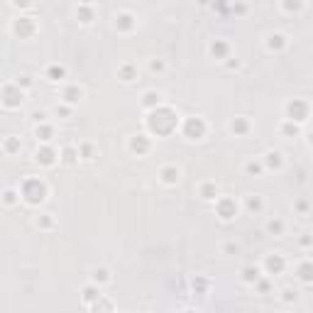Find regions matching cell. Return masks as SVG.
<instances>
[{"instance_id":"1","label":"cell","mask_w":313,"mask_h":313,"mask_svg":"<svg viewBox=\"0 0 313 313\" xmlns=\"http://www.w3.org/2000/svg\"><path fill=\"white\" fill-rule=\"evenodd\" d=\"M176 125H179V115L169 105H159L147 118V127H149L152 135H172L176 130Z\"/></svg>"},{"instance_id":"2","label":"cell","mask_w":313,"mask_h":313,"mask_svg":"<svg viewBox=\"0 0 313 313\" xmlns=\"http://www.w3.org/2000/svg\"><path fill=\"white\" fill-rule=\"evenodd\" d=\"M20 193H22V198H25L30 206H39V203L44 201V196H47V186H44L42 179L32 176V179H25V181H22Z\"/></svg>"},{"instance_id":"3","label":"cell","mask_w":313,"mask_h":313,"mask_svg":"<svg viewBox=\"0 0 313 313\" xmlns=\"http://www.w3.org/2000/svg\"><path fill=\"white\" fill-rule=\"evenodd\" d=\"M306 118H309V103H306V101L294 98V101H289V103H286V120H291V123L301 125Z\"/></svg>"},{"instance_id":"4","label":"cell","mask_w":313,"mask_h":313,"mask_svg":"<svg viewBox=\"0 0 313 313\" xmlns=\"http://www.w3.org/2000/svg\"><path fill=\"white\" fill-rule=\"evenodd\" d=\"M215 215H218L220 220H225V223L233 220V218L238 215V201H235V198H228V196H225V198H218V201H215Z\"/></svg>"},{"instance_id":"5","label":"cell","mask_w":313,"mask_h":313,"mask_svg":"<svg viewBox=\"0 0 313 313\" xmlns=\"http://www.w3.org/2000/svg\"><path fill=\"white\" fill-rule=\"evenodd\" d=\"M206 120L203 118H186V123L181 127V132H184V137L188 139H201L203 135H206Z\"/></svg>"},{"instance_id":"6","label":"cell","mask_w":313,"mask_h":313,"mask_svg":"<svg viewBox=\"0 0 313 313\" xmlns=\"http://www.w3.org/2000/svg\"><path fill=\"white\" fill-rule=\"evenodd\" d=\"M22 101H25V93H22V88H20L17 83L2 88V103H5L7 108H20Z\"/></svg>"},{"instance_id":"7","label":"cell","mask_w":313,"mask_h":313,"mask_svg":"<svg viewBox=\"0 0 313 313\" xmlns=\"http://www.w3.org/2000/svg\"><path fill=\"white\" fill-rule=\"evenodd\" d=\"M284 267H286V259H284L281 254H267V259H264V269H267L269 274H281Z\"/></svg>"},{"instance_id":"8","label":"cell","mask_w":313,"mask_h":313,"mask_svg":"<svg viewBox=\"0 0 313 313\" xmlns=\"http://www.w3.org/2000/svg\"><path fill=\"white\" fill-rule=\"evenodd\" d=\"M35 159H37V164H42V167H52V164L57 162V152H54L49 144H44V147H39V149H37Z\"/></svg>"},{"instance_id":"9","label":"cell","mask_w":313,"mask_h":313,"mask_svg":"<svg viewBox=\"0 0 313 313\" xmlns=\"http://www.w3.org/2000/svg\"><path fill=\"white\" fill-rule=\"evenodd\" d=\"M210 54L215 59H230V44L225 39H215V42H210Z\"/></svg>"},{"instance_id":"10","label":"cell","mask_w":313,"mask_h":313,"mask_svg":"<svg viewBox=\"0 0 313 313\" xmlns=\"http://www.w3.org/2000/svg\"><path fill=\"white\" fill-rule=\"evenodd\" d=\"M130 149L139 157V154H147L149 152V137L147 135H137V137H132L130 139Z\"/></svg>"},{"instance_id":"11","label":"cell","mask_w":313,"mask_h":313,"mask_svg":"<svg viewBox=\"0 0 313 313\" xmlns=\"http://www.w3.org/2000/svg\"><path fill=\"white\" fill-rule=\"evenodd\" d=\"M179 176H181V174H179V169H176V167H172V164H169V167H162V172H159V179H162L167 186L179 184Z\"/></svg>"},{"instance_id":"12","label":"cell","mask_w":313,"mask_h":313,"mask_svg":"<svg viewBox=\"0 0 313 313\" xmlns=\"http://www.w3.org/2000/svg\"><path fill=\"white\" fill-rule=\"evenodd\" d=\"M101 299H103V294H101V286H96V284H88V286H83V301H86L88 306H96Z\"/></svg>"},{"instance_id":"13","label":"cell","mask_w":313,"mask_h":313,"mask_svg":"<svg viewBox=\"0 0 313 313\" xmlns=\"http://www.w3.org/2000/svg\"><path fill=\"white\" fill-rule=\"evenodd\" d=\"M62 98H64V103H66V105H76V103L83 98V91H81L78 86H66V88H64V93H62Z\"/></svg>"},{"instance_id":"14","label":"cell","mask_w":313,"mask_h":313,"mask_svg":"<svg viewBox=\"0 0 313 313\" xmlns=\"http://www.w3.org/2000/svg\"><path fill=\"white\" fill-rule=\"evenodd\" d=\"M159 105H162V96H159L157 91H147V93L142 96V108H147L149 113L157 110Z\"/></svg>"},{"instance_id":"15","label":"cell","mask_w":313,"mask_h":313,"mask_svg":"<svg viewBox=\"0 0 313 313\" xmlns=\"http://www.w3.org/2000/svg\"><path fill=\"white\" fill-rule=\"evenodd\" d=\"M296 277L304 281V284H313V262H301L299 269H296Z\"/></svg>"},{"instance_id":"16","label":"cell","mask_w":313,"mask_h":313,"mask_svg":"<svg viewBox=\"0 0 313 313\" xmlns=\"http://www.w3.org/2000/svg\"><path fill=\"white\" fill-rule=\"evenodd\" d=\"M281 164H284V159H281V152H267L264 154V167L267 169H272V172H277V169H281Z\"/></svg>"},{"instance_id":"17","label":"cell","mask_w":313,"mask_h":313,"mask_svg":"<svg viewBox=\"0 0 313 313\" xmlns=\"http://www.w3.org/2000/svg\"><path fill=\"white\" fill-rule=\"evenodd\" d=\"M230 130H233L238 137H245V135L252 130V125H250V120H247V118H243V115H240V118H235V120L230 123Z\"/></svg>"},{"instance_id":"18","label":"cell","mask_w":313,"mask_h":313,"mask_svg":"<svg viewBox=\"0 0 313 313\" xmlns=\"http://www.w3.org/2000/svg\"><path fill=\"white\" fill-rule=\"evenodd\" d=\"M115 27H118L120 32H130V30L135 27V17H132L130 12H120V15L115 17Z\"/></svg>"},{"instance_id":"19","label":"cell","mask_w":313,"mask_h":313,"mask_svg":"<svg viewBox=\"0 0 313 313\" xmlns=\"http://www.w3.org/2000/svg\"><path fill=\"white\" fill-rule=\"evenodd\" d=\"M15 32H17L20 37H30V35L35 32L32 20H30V17H20V22H15Z\"/></svg>"},{"instance_id":"20","label":"cell","mask_w":313,"mask_h":313,"mask_svg":"<svg viewBox=\"0 0 313 313\" xmlns=\"http://www.w3.org/2000/svg\"><path fill=\"white\" fill-rule=\"evenodd\" d=\"M118 78L125 81V83H132V81L137 78V69H135L132 64H123V66L118 69Z\"/></svg>"},{"instance_id":"21","label":"cell","mask_w":313,"mask_h":313,"mask_svg":"<svg viewBox=\"0 0 313 313\" xmlns=\"http://www.w3.org/2000/svg\"><path fill=\"white\" fill-rule=\"evenodd\" d=\"M243 281L245 284H257L259 281V269L257 267H252V264H247V267H243Z\"/></svg>"},{"instance_id":"22","label":"cell","mask_w":313,"mask_h":313,"mask_svg":"<svg viewBox=\"0 0 313 313\" xmlns=\"http://www.w3.org/2000/svg\"><path fill=\"white\" fill-rule=\"evenodd\" d=\"M267 47H269L272 52H281V49L286 47V37L277 32V35H272V37L267 39Z\"/></svg>"},{"instance_id":"23","label":"cell","mask_w":313,"mask_h":313,"mask_svg":"<svg viewBox=\"0 0 313 313\" xmlns=\"http://www.w3.org/2000/svg\"><path fill=\"white\" fill-rule=\"evenodd\" d=\"M198 196L201 198H206V201H218L215 196H218V188H215V184H201V188H198Z\"/></svg>"},{"instance_id":"24","label":"cell","mask_w":313,"mask_h":313,"mask_svg":"<svg viewBox=\"0 0 313 313\" xmlns=\"http://www.w3.org/2000/svg\"><path fill=\"white\" fill-rule=\"evenodd\" d=\"M108 281H110V272H108L105 267L93 269V284H96V286H103V284H108Z\"/></svg>"},{"instance_id":"25","label":"cell","mask_w":313,"mask_h":313,"mask_svg":"<svg viewBox=\"0 0 313 313\" xmlns=\"http://www.w3.org/2000/svg\"><path fill=\"white\" fill-rule=\"evenodd\" d=\"M64 76H66V66H62V64H52L47 69V78L49 81H62Z\"/></svg>"},{"instance_id":"26","label":"cell","mask_w":313,"mask_h":313,"mask_svg":"<svg viewBox=\"0 0 313 313\" xmlns=\"http://www.w3.org/2000/svg\"><path fill=\"white\" fill-rule=\"evenodd\" d=\"M78 157H81V154H78V149H76V147H64V149H62V162H64V164H69V167H71V164H76V162H78Z\"/></svg>"},{"instance_id":"27","label":"cell","mask_w":313,"mask_h":313,"mask_svg":"<svg viewBox=\"0 0 313 313\" xmlns=\"http://www.w3.org/2000/svg\"><path fill=\"white\" fill-rule=\"evenodd\" d=\"M279 132H281L284 137H296V135L301 132V127L296 125V123H291V120H284L281 127H279Z\"/></svg>"},{"instance_id":"28","label":"cell","mask_w":313,"mask_h":313,"mask_svg":"<svg viewBox=\"0 0 313 313\" xmlns=\"http://www.w3.org/2000/svg\"><path fill=\"white\" fill-rule=\"evenodd\" d=\"M76 17H78L83 25H88V22L93 20V7H91V5H78V10H76Z\"/></svg>"},{"instance_id":"29","label":"cell","mask_w":313,"mask_h":313,"mask_svg":"<svg viewBox=\"0 0 313 313\" xmlns=\"http://www.w3.org/2000/svg\"><path fill=\"white\" fill-rule=\"evenodd\" d=\"M208 286H210V284H208L206 277H193V279H191V289H193L196 294H206Z\"/></svg>"},{"instance_id":"30","label":"cell","mask_w":313,"mask_h":313,"mask_svg":"<svg viewBox=\"0 0 313 313\" xmlns=\"http://www.w3.org/2000/svg\"><path fill=\"white\" fill-rule=\"evenodd\" d=\"M52 135H54V127L47 125V123H42V125H37V137L47 144V142H52Z\"/></svg>"},{"instance_id":"31","label":"cell","mask_w":313,"mask_h":313,"mask_svg":"<svg viewBox=\"0 0 313 313\" xmlns=\"http://www.w3.org/2000/svg\"><path fill=\"white\" fill-rule=\"evenodd\" d=\"M267 233H269V235H284V220L272 218V220L267 223Z\"/></svg>"},{"instance_id":"32","label":"cell","mask_w":313,"mask_h":313,"mask_svg":"<svg viewBox=\"0 0 313 313\" xmlns=\"http://www.w3.org/2000/svg\"><path fill=\"white\" fill-rule=\"evenodd\" d=\"M245 206H247V210H250V213H259V210L264 208V201H262L259 196H247Z\"/></svg>"},{"instance_id":"33","label":"cell","mask_w":313,"mask_h":313,"mask_svg":"<svg viewBox=\"0 0 313 313\" xmlns=\"http://www.w3.org/2000/svg\"><path fill=\"white\" fill-rule=\"evenodd\" d=\"M262 169H264V162H254V159H252V162L245 164V172H247L250 176H259V174H262Z\"/></svg>"},{"instance_id":"34","label":"cell","mask_w":313,"mask_h":313,"mask_svg":"<svg viewBox=\"0 0 313 313\" xmlns=\"http://www.w3.org/2000/svg\"><path fill=\"white\" fill-rule=\"evenodd\" d=\"M93 311H96V313H113V304H110V301L103 296V299H101V301L93 306Z\"/></svg>"},{"instance_id":"35","label":"cell","mask_w":313,"mask_h":313,"mask_svg":"<svg viewBox=\"0 0 313 313\" xmlns=\"http://www.w3.org/2000/svg\"><path fill=\"white\" fill-rule=\"evenodd\" d=\"M296 299H299V294H296L294 289H284V291H281V301H284V304H291V301H296Z\"/></svg>"},{"instance_id":"36","label":"cell","mask_w":313,"mask_h":313,"mask_svg":"<svg viewBox=\"0 0 313 313\" xmlns=\"http://www.w3.org/2000/svg\"><path fill=\"white\" fill-rule=\"evenodd\" d=\"M17 149H20V142L15 137H7L5 139V152H17Z\"/></svg>"},{"instance_id":"37","label":"cell","mask_w":313,"mask_h":313,"mask_svg":"<svg viewBox=\"0 0 313 313\" xmlns=\"http://www.w3.org/2000/svg\"><path fill=\"white\" fill-rule=\"evenodd\" d=\"M78 154L86 157V159H91V157H93V147H91V144H81V147H78Z\"/></svg>"},{"instance_id":"38","label":"cell","mask_w":313,"mask_h":313,"mask_svg":"<svg viewBox=\"0 0 313 313\" xmlns=\"http://www.w3.org/2000/svg\"><path fill=\"white\" fill-rule=\"evenodd\" d=\"M304 5L301 2H284V10H289V12H299Z\"/></svg>"},{"instance_id":"39","label":"cell","mask_w":313,"mask_h":313,"mask_svg":"<svg viewBox=\"0 0 313 313\" xmlns=\"http://www.w3.org/2000/svg\"><path fill=\"white\" fill-rule=\"evenodd\" d=\"M52 223H54V220H52L49 215H42V218L37 220V225H39V228H52Z\"/></svg>"},{"instance_id":"40","label":"cell","mask_w":313,"mask_h":313,"mask_svg":"<svg viewBox=\"0 0 313 313\" xmlns=\"http://www.w3.org/2000/svg\"><path fill=\"white\" fill-rule=\"evenodd\" d=\"M254 286H257V289H259L262 294H267V291H269V281H267V279H259V281H257Z\"/></svg>"},{"instance_id":"41","label":"cell","mask_w":313,"mask_h":313,"mask_svg":"<svg viewBox=\"0 0 313 313\" xmlns=\"http://www.w3.org/2000/svg\"><path fill=\"white\" fill-rule=\"evenodd\" d=\"M57 115H62V118H69V115H71V108H69V105H57Z\"/></svg>"},{"instance_id":"42","label":"cell","mask_w":313,"mask_h":313,"mask_svg":"<svg viewBox=\"0 0 313 313\" xmlns=\"http://www.w3.org/2000/svg\"><path fill=\"white\" fill-rule=\"evenodd\" d=\"M17 86H22V88H30V86H32V78H30V76H20Z\"/></svg>"},{"instance_id":"43","label":"cell","mask_w":313,"mask_h":313,"mask_svg":"<svg viewBox=\"0 0 313 313\" xmlns=\"http://www.w3.org/2000/svg\"><path fill=\"white\" fill-rule=\"evenodd\" d=\"M296 210H299V213H306V210H309V201H304V198L296 201Z\"/></svg>"},{"instance_id":"44","label":"cell","mask_w":313,"mask_h":313,"mask_svg":"<svg viewBox=\"0 0 313 313\" xmlns=\"http://www.w3.org/2000/svg\"><path fill=\"white\" fill-rule=\"evenodd\" d=\"M299 243H301V247H311V245H313V238H311V235H304Z\"/></svg>"},{"instance_id":"45","label":"cell","mask_w":313,"mask_h":313,"mask_svg":"<svg viewBox=\"0 0 313 313\" xmlns=\"http://www.w3.org/2000/svg\"><path fill=\"white\" fill-rule=\"evenodd\" d=\"M5 203H7V206L15 203V191H5Z\"/></svg>"},{"instance_id":"46","label":"cell","mask_w":313,"mask_h":313,"mask_svg":"<svg viewBox=\"0 0 313 313\" xmlns=\"http://www.w3.org/2000/svg\"><path fill=\"white\" fill-rule=\"evenodd\" d=\"M149 69H152V71H164V62H159V59H157V62L149 64Z\"/></svg>"},{"instance_id":"47","label":"cell","mask_w":313,"mask_h":313,"mask_svg":"<svg viewBox=\"0 0 313 313\" xmlns=\"http://www.w3.org/2000/svg\"><path fill=\"white\" fill-rule=\"evenodd\" d=\"M225 252H230V254H238V252H240V247H238V245H233V243H228V245H225Z\"/></svg>"},{"instance_id":"48","label":"cell","mask_w":313,"mask_h":313,"mask_svg":"<svg viewBox=\"0 0 313 313\" xmlns=\"http://www.w3.org/2000/svg\"><path fill=\"white\" fill-rule=\"evenodd\" d=\"M228 66H230V69H238V66H240V62H238V59H235V62L230 59V62H228Z\"/></svg>"},{"instance_id":"49","label":"cell","mask_w":313,"mask_h":313,"mask_svg":"<svg viewBox=\"0 0 313 313\" xmlns=\"http://www.w3.org/2000/svg\"><path fill=\"white\" fill-rule=\"evenodd\" d=\"M309 144H311V147H313V130H311V132H309Z\"/></svg>"},{"instance_id":"50","label":"cell","mask_w":313,"mask_h":313,"mask_svg":"<svg viewBox=\"0 0 313 313\" xmlns=\"http://www.w3.org/2000/svg\"><path fill=\"white\" fill-rule=\"evenodd\" d=\"M181 313H198V311H193V309H186V311H181Z\"/></svg>"},{"instance_id":"51","label":"cell","mask_w":313,"mask_h":313,"mask_svg":"<svg viewBox=\"0 0 313 313\" xmlns=\"http://www.w3.org/2000/svg\"><path fill=\"white\" fill-rule=\"evenodd\" d=\"M311 311H313V301H311Z\"/></svg>"},{"instance_id":"52","label":"cell","mask_w":313,"mask_h":313,"mask_svg":"<svg viewBox=\"0 0 313 313\" xmlns=\"http://www.w3.org/2000/svg\"><path fill=\"white\" fill-rule=\"evenodd\" d=\"M311 262H313V252H311Z\"/></svg>"},{"instance_id":"53","label":"cell","mask_w":313,"mask_h":313,"mask_svg":"<svg viewBox=\"0 0 313 313\" xmlns=\"http://www.w3.org/2000/svg\"><path fill=\"white\" fill-rule=\"evenodd\" d=\"M113 313H118V311H113Z\"/></svg>"}]
</instances>
